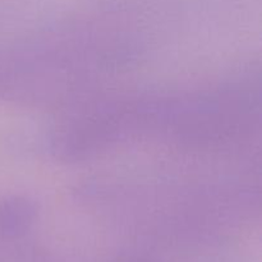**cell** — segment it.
Here are the masks:
<instances>
[{
	"instance_id": "6da1fadb",
	"label": "cell",
	"mask_w": 262,
	"mask_h": 262,
	"mask_svg": "<svg viewBox=\"0 0 262 262\" xmlns=\"http://www.w3.org/2000/svg\"><path fill=\"white\" fill-rule=\"evenodd\" d=\"M35 215V209L25 200H7L0 204V227L5 232L15 234L22 230Z\"/></svg>"
}]
</instances>
